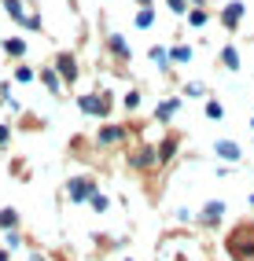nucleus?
Wrapping results in <instances>:
<instances>
[{
    "mask_svg": "<svg viewBox=\"0 0 254 261\" xmlns=\"http://www.w3.org/2000/svg\"><path fill=\"white\" fill-rule=\"evenodd\" d=\"M4 11L11 15V22H19V26H26V30H41V19H37V15H26L22 0H4Z\"/></svg>",
    "mask_w": 254,
    "mask_h": 261,
    "instance_id": "4",
    "label": "nucleus"
},
{
    "mask_svg": "<svg viewBox=\"0 0 254 261\" xmlns=\"http://www.w3.org/2000/svg\"><path fill=\"white\" fill-rule=\"evenodd\" d=\"M177 111H181V99H177V96H173V99H162V103H159V111H155V118H159V121H169Z\"/></svg>",
    "mask_w": 254,
    "mask_h": 261,
    "instance_id": "14",
    "label": "nucleus"
},
{
    "mask_svg": "<svg viewBox=\"0 0 254 261\" xmlns=\"http://www.w3.org/2000/svg\"><path fill=\"white\" fill-rule=\"evenodd\" d=\"M0 228H4V232H15V228H19V210H15V206L0 210Z\"/></svg>",
    "mask_w": 254,
    "mask_h": 261,
    "instance_id": "16",
    "label": "nucleus"
},
{
    "mask_svg": "<svg viewBox=\"0 0 254 261\" xmlns=\"http://www.w3.org/2000/svg\"><path fill=\"white\" fill-rule=\"evenodd\" d=\"M225 217V202L221 199H210L207 206H202V214H199V224H207V228H217Z\"/></svg>",
    "mask_w": 254,
    "mask_h": 261,
    "instance_id": "7",
    "label": "nucleus"
},
{
    "mask_svg": "<svg viewBox=\"0 0 254 261\" xmlns=\"http://www.w3.org/2000/svg\"><path fill=\"white\" fill-rule=\"evenodd\" d=\"M8 140H11V129H8V125H0V147H4Z\"/></svg>",
    "mask_w": 254,
    "mask_h": 261,
    "instance_id": "28",
    "label": "nucleus"
},
{
    "mask_svg": "<svg viewBox=\"0 0 254 261\" xmlns=\"http://www.w3.org/2000/svg\"><path fill=\"white\" fill-rule=\"evenodd\" d=\"M243 11H247L243 0H232V4H225V8H221V26H225V30H236V26L243 22Z\"/></svg>",
    "mask_w": 254,
    "mask_h": 261,
    "instance_id": "8",
    "label": "nucleus"
},
{
    "mask_svg": "<svg viewBox=\"0 0 254 261\" xmlns=\"http://www.w3.org/2000/svg\"><path fill=\"white\" fill-rule=\"evenodd\" d=\"M137 4H140V8H151V0H137Z\"/></svg>",
    "mask_w": 254,
    "mask_h": 261,
    "instance_id": "29",
    "label": "nucleus"
},
{
    "mask_svg": "<svg viewBox=\"0 0 254 261\" xmlns=\"http://www.w3.org/2000/svg\"><path fill=\"white\" fill-rule=\"evenodd\" d=\"M221 66H228V70H240V51H236L232 44L221 48Z\"/></svg>",
    "mask_w": 254,
    "mask_h": 261,
    "instance_id": "17",
    "label": "nucleus"
},
{
    "mask_svg": "<svg viewBox=\"0 0 254 261\" xmlns=\"http://www.w3.org/2000/svg\"><path fill=\"white\" fill-rule=\"evenodd\" d=\"M188 4H195V8H199V4H207V0H188Z\"/></svg>",
    "mask_w": 254,
    "mask_h": 261,
    "instance_id": "30",
    "label": "nucleus"
},
{
    "mask_svg": "<svg viewBox=\"0 0 254 261\" xmlns=\"http://www.w3.org/2000/svg\"><path fill=\"white\" fill-rule=\"evenodd\" d=\"M125 140V125H104L96 133V144L99 147H111V144H122Z\"/></svg>",
    "mask_w": 254,
    "mask_h": 261,
    "instance_id": "9",
    "label": "nucleus"
},
{
    "mask_svg": "<svg viewBox=\"0 0 254 261\" xmlns=\"http://www.w3.org/2000/svg\"><path fill=\"white\" fill-rule=\"evenodd\" d=\"M129 162L137 166V169H155L159 166V151L151 147V144H137V147L129 151Z\"/></svg>",
    "mask_w": 254,
    "mask_h": 261,
    "instance_id": "5",
    "label": "nucleus"
},
{
    "mask_svg": "<svg viewBox=\"0 0 254 261\" xmlns=\"http://www.w3.org/2000/svg\"><path fill=\"white\" fill-rule=\"evenodd\" d=\"M225 250L232 261H250L254 257V221H240L225 239Z\"/></svg>",
    "mask_w": 254,
    "mask_h": 261,
    "instance_id": "1",
    "label": "nucleus"
},
{
    "mask_svg": "<svg viewBox=\"0 0 254 261\" xmlns=\"http://www.w3.org/2000/svg\"><path fill=\"white\" fill-rule=\"evenodd\" d=\"M66 195H70L74 202H89L96 195V180L85 177V173H81V177H70V180H66Z\"/></svg>",
    "mask_w": 254,
    "mask_h": 261,
    "instance_id": "3",
    "label": "nucleus"
},
{
    "mask_svg": "<svg viewBox=\"0 0 254 261\" xmlns=\"http://www.w3.org/2000/svg\"><path fill=\"white\" fill-rule=\"evenodd\" d=\"M107 48L114 51L118 59H129V44H125V37H122V33H107Z\"/></svg>",
    "mask_w": 254,
    "mask_h": 261,
    "instance_id": "13",
    "label": "nucleus"
},
{
    "mask_svg": "<svg viewBox=\"0 0 254 261\" xmlns=\"http://www.w3.org/2000/svg\"><path fill=\"white\" fill-rule=\"evenodd\" d=\"M169 59H173V63H188V59H192V44H177V48H169Z\"/></svg>",
    "mask_w": 254,
    "mask_h": 261,
    "instance_id": "21",
    "label": "nucleus"
},
{
    "mask_svg": "<svg viewBox=\"0 0 254 261\" xmlns=\"http://www.w3.org/2000/svg\"><path fill=\"white\" fill-rule=\"evenodd\" d=\"M184 96H207V85H202V81H188V85H184Z\"/></svg>",
    "mask_w": 254,
    "mask_h": 261,
    "instance_id": "25",
    "label": "nucleus"
},
{
    "mask_svg": "<svg viewBox=\"0 0 254 261\" xmlns=\"http://www.w3.org/2000/svg\"><path fill=\"white\" fill-rule=\"evenodd\" d=\"M26 48H30V44H26L22 37H8V41H4V51H8L11 59H22V56H26Z\"/></svg>",
    "mask_w": 254,
    "mask_h": 261,
    "instance_id": "15",
    "label": "nucleus"
},
{
    "mask_svg": "<svg viewBox=\"0 0 254 261\" xmlns=\"http://www.w3.org/2000/svg\"><path fill=\"white\" fill-rule=\"evenodd\" d=\"M250 125H254V118H250Z\"/></svg>",
    "mask_w": 254,
    "mask_h": 261,
    "instance_id": "32",
    "label": "nucleus"
},
{
    "mask_svg": "<svg viewBox=\"0 0 254 261\" xmlns=\"http://www.w3.org/2000/svg\"><path fill=\"white\" fill-rule=\"evenodd\" d=\"M151 59H155L162 70H169V51H166V44H155V48H151Z\"/></svg>",
    "mask_w": 254,
    "mask_h": 261,
    "instance_id": "22",
    "label": "nucleus"
},
{
    "mask_svg": "<svg viewBox=\"0 0 254 261\" xmlns=\"http://www.w3.org/2000/svg\"><path fill=\"white\" fill-rule=\"evenodd\" d=\"M37 77L44 81V89H48V92H56V96L63 92V81H59V74H56V66H44V70H41Z\"/></svg>",
    "mask_w": 254,
    "mask_h": 261,
    "instance_id": "12",
    "label": "nucleus"
},
{
    "mask_svg": "<svg viewBox=\"0 0 254 261\" xmlns=\"http://www.w3.org/2000/svg\"><path fill=\"white\" fill-rule=\"evenodd\" d=\"M133 22H137V30H151V26H155V11H151V8H140Z\"/></svg>",
    "mask_w": 254,
    "mask_h": 261,
    "instance_id": "19",
    "label": "nucleus"
},
{
    "mask_svg": "<svg viewBox=\"0 0 254 261\" xmlns=\"http://www.w3.org/2000/svg\"><path fill=\"white\" fill-rule=\"evenodd\" d=\"M11 77H15V85H30L33 77H37V70H33V66H26V63H22V66H15V74H11Z\"/></svg>",
    "mask_w": 254,
    "mask_h": 261,
    "instance_id": "18",
    "label": "nucleus"
},
{
    "mask_svg": "<svg viewBox=\"0 0 254 261\" xmlns=\"http://www.w3.org/2000/svg\"><path fill=\"white\" fill-rule=\"evenodd\" d=\"M177 147H181V136H177V133H166V140L159 144V166H166L169 159H173Z\"/></svg>",
    "mask_w": 254,
    "mask_h": 261,
    "instance_id": "10",
    "label": "nucleus"
},
{
    "mask_svg": "<svg viewBox=\"0 0 254 261\" xmlns=\"http://www.w3.org/2000/svg\"><path fill=\"white\" fill-rule=\"evenodd\" d=\"M78 107H81V114L107 118V114H111V107H114V99H111V92H85V96L78 99Z\"/></svg>",
    "mask_w": 254,
    "mask_h": 261,
    "instance_id": "2",
    "label": "nucleus"
},
{
    "mask_svg": "<svg viewBox=\"0 0 254 261\" xmlns=\"http://www.w3.org/2000/svg\"><path fill=\"white\" fill-rule=\"evenodd\" d=\"M125 111H140V92H137V89L125 92Z\"/></svg>",
    "mask_w": 254,
    "mask_h": 261,
    "instance_id": "26",
    "label": "nucleus"
},
{
    "mask_svg": "<svg viewBox=\"0 0 254 261\" xmlns=\"http://www.w3.org/2000/svg\"><path fill=\"white\" fill-rule=\"evenodd\" d=\"M188 22H192L195 30H202V26L210 22V15H207V8H192V11H188Z\"/></svg>",
    "mask_w": 254,
    "mask_h": 261,
    "instance_id": "20",
    "label": "nucleus"
},
{
    "mask_svg": "<svg viewBox=\"0 0 254 261\" xmlns=\"http://www.w3.org/2000/svg\"><path fill=\"white\" fill-rule=\"evenodd\" d=\"M56 74H59L66 85L78 81V59L70 56V51H59V56H56Z\"/></svg>",
    "mask_w": 254,
    "mask_h": 261,
    "instance_id": "6",
    "label": "nucleus"
},
{
    "mask_svg": "<svg viewBox=\"0 0 254 261\" xmlns=\"http://www.w3.org/2000/svg\"><path fill=\"white\" fill-rule=\"evenodd\" d=\"M207 118L221 121V118H225V107H221V103H217V99H210V103H207Z\"/></svg>",
    "mask_w": 254,
    "mask_h": 261,
    "instance_id": "24",
    "label": "nucleus"
},
{
    "mask_svg": "<svg viewBox=\"0 0 254 261\" xmlns=\"http://www.w3.org/2000/svg\"><path fill=\"white\" fill-rule=\"evenodd\" d=\"M89 202H92V210H96V214H104V210H107V206H111V199L104 195V191H96V195H92Z\"/></svg>",
    "mask_w": 254,
    "mask_h": 261,
    "instance_id": "23",
    "label": "nucleus"
},
{
    "mask_svg": "<svg viewBox=\"0 0 254 261\" xmlns=\"http://www.w3.org/2000/svg\"><path fill=\"white\" fill-rule=\"evenodd\" d=\"M0 261H8V250H0Z\"/></svg>",
    "mask_w": 254,
    "mask_h": 261,
    "instance_id": "31",
    "label": "nucleus"
},
{
    "mask_svg": "<svg viewBox=\"0 0 254 261\" xmlns=\"http://www.w3.org/2000/svg\"><path fill=\"white\" fill-rule=\"evenodd\" d=\"M214 151L221 154V159H228V162H240V154H243L236 140H217V144H214Z\"/></svg>",
    "mask_w": 254,
    "mask_h": 261,
    "instance_id": "11",
    "label": "nucleus"
},
{
    "mask_svg": "<svg viewBox=\"0 0 254 261\" xmlns=\"http://www.w3.org/2000/svg\"><path fill=\"white\" fill-rule=\"evenodd\" d=\"M166 4H169V11H177V15L188 11V0H166Z\"/></svg>",
    "mask_w": 254,
    "mask_h": 261,
    "instance_id": "27",
    "label": "nucleus"
}]
</instances>
